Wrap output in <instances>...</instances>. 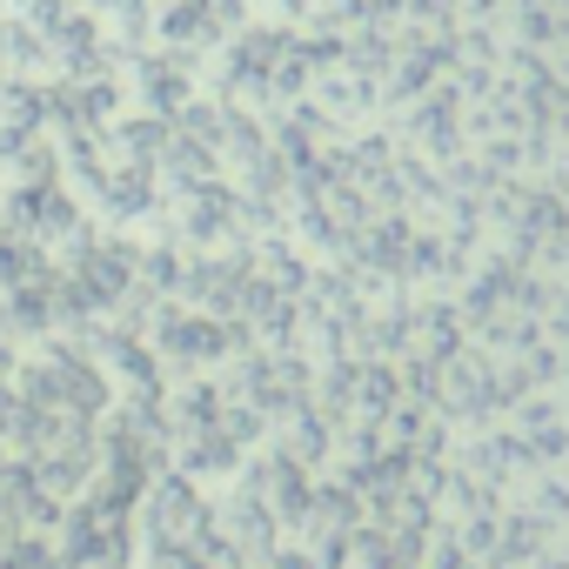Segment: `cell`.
I'll return each instance as SVG.
<instances>
[{
	"mask_svg": "<svg viewBox=\"0 0 569 569\" xmlns=\"http://www.w3.org/2000/svg\"><path fill=\"white\" fill-rule=\"evenodd\" d=\"M0 14H8V0H0Z\"/></svg>",
	"mask_w": 569,
	"mask_h": 569,
	"instance_id": "6da1fadb",
	"label": "cell"
}]
</instances>
